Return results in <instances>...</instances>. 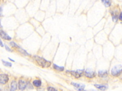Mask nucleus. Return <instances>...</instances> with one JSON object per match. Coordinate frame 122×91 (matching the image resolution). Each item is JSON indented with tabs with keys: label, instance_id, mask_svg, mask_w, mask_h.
Segmentation results:
<instances>
[{
	"label": "nucleus",
	"instance_id": "15",
	"mask_svg": "<svg viewBox=\"0 0 122 91\" xmlns=\"http://www.w3.org/2000/svg\"><path fill=\"white\" fill-rule=\"evenodd\" d=\"M106 7H109L111 5V2L110 1H102Z\"/></svg>",
	"mask_w": 122,
	"mask_h": 91
},
{
	"label": "nucleus",
	"instance_id": "16",
	"mask_svg": "<svg viewBox=\"0 0 122 91\" xmlns=\"http://www.w3.org/2000/svg\"><path fill=\"white\" fill-rule=\"evenodd\" d=\"M10 44L11 45V46L13 47H15V48H18L20 47L17 45L16 43H15L13 41H11L10 43Z\"/></svg>",
	"mask_w": 122,
	"mask_h": 91
},
{
	"label": "nucleus",
	"instance_id": "4",
	"mask_svg": "<svg viewBox=\"0 0 122 91\" xmlns=\"http://www.w3.org/2000/svg\"><path fill=\"white\" fill-rule=\"evenodd\" d=\"M9 76L7 74H0V84H5L9 81Z\"/></svg>",
	"mask_w": 122,
	"mask_h": 91
},
{
	"label": "nucleus",
	"instance_id": "5",
	"mask_svg": "<svg viewBox=\"0 0 122 91\" xmlns=\"http://www.w3.org/2000/svg\"><path fill=\"white\" fill-rule=\"evenodd\" d=\"M0 37L4 40H12V38L9 36L3 30L0 29Z\"/></svg>",
	"mask_w": 122,
	"mask_h": 91
},
{
	"label": "nucleus",
	"instance_id": "20",
	"mask_svg": "<svg viewBox=\"0 0 122 91\" xmlns=\"http://www.w3.org/2000/svg\"><path fill=\"white\" fill-rule=\"evenodd\" d=\"M3 7L2 6L0 7V16H3Z\"/></svg>",
	"mask_w": 122,
	"mask_h": 91
},
{
	"label": "nucleus",
	"instance_id": "18",
	"mask_svg": "<svg viewBox=\"0 0 122 91\" xmlns=\"http://www.w3.org/2000/svg\"><path fill=\"white\" fill-rule=\"evenodd\" d=\"M47 90L48 91H57L56 89L51 86H49L47 88Z\"/></svg>",
	"mask_w": 122,
	"mask_h": 91
},
{
	"label": "nucleus",
	"instance_id": "12",
	"mask_svg": "<svg viewBox=\"0 0 122 91\" xmlns=\"http://www.w3.org/2000/svg\"><path fill=\"white\" fill-rule=\"evenodd\" d=\"M33 84L34 86L39 87H40L42 85V82L40 80H35L33 81Z\"/></svg>",
	"mask_w": 122,
	"mask_h": 91
},
{
	"label": "nucleus",
	"instance_id": "24",
	"mask_svg": "<svg viewBox=\"0 0 122 91\" xmlns=\"http://www.w3.org/2000/svg\"><path fill=\"white\" fill-rule=\"evenodd\" d=\"M0 28H3V26L1 25V20L0 19Z\"/></svg>",
	"mask_w": 122,
	"mask_h": 91
},
{
	"label": "nucleus",
	"instance_id": "1",
	"mask_svg": "<svg viewBox=\"0 0 122 91\" xmlns=\"http://www.w3.org/2000/svg\"><path fill=\"white\" fill-rule=\"evenodd\" d=\"M34 58L38 65L43 67H48L51 65V62L45 59L44 58L39 56H35Z\"/></svg>",
	"mask_w": 122,
	"mask_h": 91
},
{
	"label": "nucleus",
	"instance_id": "17",
	"mask_svg": "<svg viewBox=\"0 0 122 91\" xmlns=\"http://www.w3.org/2000/svg\"><path fill=\"white\" fill-rule=\"evenodd\" d=\"M112 17H113V20L114 22H116L117 21V20L118 19V16L116 14L114 13V14H113Z\"/></svg>",
	"mask_w": 122,
	"mask_h": 91
},
{
	"label": "nucleus",
	"instance_id": "21",
	"mask_svg": "<svg viewBox=\"0 0 122 91\" xmlns=\"http://www.w3.org/2000/svg\"><path fill=\"white\" fill-rule=\"evenodd\" d=\"M0 46H1V47H4V45L1 40V39H0Z\"/></svg>",
	"mask_w": 122,
	"mask_h": 91
},
{
	"label": "nucleus",
	"instance_id": "13",
	"mask_svg": "<svg viewBox=\"0 0 122 91\" xmlns=\"http://www.w3.org/2000/svg\"><path fill=\"white\" fill-rule=\"evenodd\" d=\"M53 67L55 70L59 71H63L64 70L63 66H59L56 65V64H54Z\"/></svg>",
	"mask_w": 122,
	"mask_h": 91
},
{
	"label": "nucleus",
	"instance_id": "19",
	"mask_svg": "<svg viewBox=\"0 0 122 91\" xmlns=\"http://www.w3.org/2000/svg\"><path fill=\"white\" fill-rule=\"evenodd\" d=\"M4 47H5V49H6V50L7 51H9V52H12V50H11V49L7 45H4Z\"/></svg>",
	"mask_w": 122,
	"mask_h": 91
},
{
	"label": "nucleus",
	"instance_id": "9",
	"mask_svg": "<svg viewBox=\"0 0 122 91\" xmlns=\"http://www.w3.org/2000/svg\"><path fill=\"white\" fill-rule=\"evenodd\" d=\"M18 87V84L16 81L13 80L11 82V87H10V91H15L17 89Z\"/></svg>",
	"mask_w": 122,
	"mask_h": 91
},
{
	"label": "nucleus",
	"instance_id": "10",
	"mask_svg": "<svg viewBox=\"0 0 122 91\" xmlns=\"http://www.w3.org/2000/svg\"><path fill=\"white\" fill-rule=\"evenodd\" d=\"M98 76L102 78L106 77L108 76V72L106 70H100L98 72Z\"/></svg>",
	"mask_w": 122,
	"mask_h": 91
},
{
	"label": "nucleus",
	"instance_id": "8",
	"mask_svg": "<svg viewBox=\"0 0 122 91\" xmlns=\"http://www.w3.org/2000/svg\"><path fill=\"white\" fill-rule=\"evenodd\" d=\"M72 84L76 88L78 91H86L84 90L85 88V85L83 84H78L75 83H72Z\"/></svg>",
	"mask_w": 122,
	"mask_h": 91
},
{
	"label": "nucleus",
	"instance_id": "2",
	"mask_svg": "<svg viewBox=\"0 0 122 91\" xmlns=\"http://www.w3.org/2000/svg\"><path fill=\"white\" fill-rule=\"evenodd\" d=\"M122 66L121 65H117L113 67L111 70V74L113 76H117L121 73Z\"/></svg>",
	"mask_w": 122,
	"mask_h": 91
},
{
	"label": "nucleus",
	"instance_id": "25",
	"mask_svg": "<svg viewBox=\"0 0 122 91\" xmlns=\"http://www.w3.org/2000/svg\"><path fill=\"white\" fill-rule=\"evenodd\" d=\"M89 91H98L94 90V89H90V90H89Z\"/></svg>",
	"mask_w": 122,
	"mask_h": 91
},
{
	"label": "nucleus",
	"instance_id": "3",
	"mask_svg": "<svg viewBox=\"0 0 122 91\" xmlns=\"http://www.w3.org/2000/svg\"><path fill=\"white\" fill-rule=\"evenodd\" d=\"M85 76L90 78H93L94 77L96 76L95 72L91 70V69H87L85 71Z\"/></svg>",
	"mask_w": 122,
	"mask_h": 91
},
{
	"label": "nucleus",
	"instance_id": "22",
	"mask_svg": "<svg viewBox=\"0 0 122 91\" xmlns=\"http://www.w3.org/2000/svg\"><path fill=\"white\" fill-rule=\"evenodd\" d=\"M122 12H121L120 13V15H119V19H120V20H122Z\"/></svg>",
	"mask_w": 122,
	"mask_h": 91
},
{
	"label": "nucleus",
	"instance_id": "7",
	"mask_svg": "<svg viewBox=\"0 0 122 91\" xmlns=\"http://www.w3.org/2000/svg\"><path fill=\"white\" fill-rule=\"evenodd\" d=\"M27 87V83L23 80H20L18 83V87L20 91H24Z\"/></svg>",
	"mask_w": 122,
	"mask_h": 91
},
{
	"label": "nucleus",
	"instance_id": "23",
	"mask_svg": "<svg viewBox=\"0 0 122 91\" xmlns=\"http://www.w3.org/2000/svg\"><path fill=\"white\" fill-rule=\"evenodd\" d=\"M8 59H9L10 61H12V62H15V61H14L13 59H12V58H8Z\"/></svg>",
	"mask_w": 122,
	"mask_h": 91
},
{
	"label": "nucleus",
	"instance_id": "11",
	"mask_svg": "<svg viewBox=\"0 0 122 91\" xmlns=\"http://www.w3.org/2000/svg\"><path fill=\"white\" fill-rule=\"evenodd\" d=\"M94 86L96 88H97L101 91H106L108 89L107 86H106V85H104L96 84H94Z\"/></svg>",
	"mask_w": 122,
	"mask_h": 91
},
{
	"label": "nucleus",
	"instance_id": "14",
	"mask_svg": "<svg viewBox=\"0 0 122 91\" xmlns=\"http://www.w3.org/2000/svg\"><path fill=\"white\" fill-rule=\"evenodd\" d=\"M2 62H3V65L5 66L10 67L12 66V64L11 63L9 62H7V61H6L4 60H2Z\"/></svg>",
	"mask_w": 122,
	"mask_h": 91
},
{
	"label": "nucleus",
	"instance_id": "6",
	"mask_svg": "<svg viewBox=\"0 0 122 91\" xmlns=\"http://www.w3.org/2000/svg\"><path fill=\"white\" fill-rule=\"evenodd\" d=\"M84 71V70H77L76 71H71V73L73 76L76 78H79L82 76V74Z\"/></svg>",
	"mask_w": 122,
	"mask_h": 91
}]
</instances>
